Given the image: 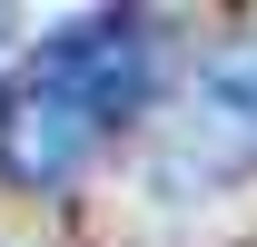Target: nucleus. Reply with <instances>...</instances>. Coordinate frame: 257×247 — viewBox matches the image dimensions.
Masks as SVG:
<instances>
[{"mask_svg":"<svg viewBox=\"0 0 257 247\" xmlns=\"http://www.w3.org/2000/svg\"><path fill=\"white\" fill-rule=\"evenodd\" d=\"M149 178L159 198H218V188L257 178V30H227L218 50L188 60L149 139Z\"/></svg>","mask_w":257,"mask_h":247,"instance_id":"2","label":"nucleus"},{"mask_svg":"<svg viewBox=\"0 0 257 247\" xmlns=\"http://www.w3.org/2000/svg\"><path fill=\"white\" fill-rule=\"evenodd\" d=\"M168 69V30L149 10H89L0 79V188L69 198L128 129L149 119Z\"/></svg>","mask_w":257,"mask_h":247,"instance_id":"1","label":"nucleus"}]
</instances>
